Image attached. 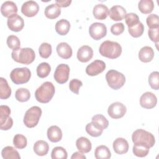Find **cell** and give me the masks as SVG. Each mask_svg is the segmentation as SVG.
Returning a JSON list of instances; mask_svg holds the SVG:
<instances>
[{
  "label": "cell",
  "instance_id": "6da1fadb",
  "mask_svg": "<svg viewBox=\"0 0 159 159\" xmlns=\"http://www.w3.org/2000/svg\"><path fill=\"white\" fill-rule=\"evenodd\" d=\"M99 51L102 56L111 59H115L121 55L122 47L116 42L106 40L101 44Z\"/></svg>",
  "mask_w": 159,
  "mask_h": 159
},
{
  "label": "cell",
  "instance_id": "7a4b0ae2",
  "mask_svg": "<svg viewBox=\"0 0 159 159\" xmlns=\"http://www.w3.org/2000/svg\"><path fill=\"white\" fill-rule=\"evenodd\" d=\"M55 88L52 83L45 81L39 87L35 92L36 100L41 103H48L53 97Z\"/></svg>",
  "mask_w": 159,
  "mask_h": 159
},
{
  "label": "cell",
  "instance_id": "3957f363",
  "mask_svg": "<svg viewBox=\"0 0 159 159\" xmlns=\"http://www.w3.org/2000/svg\"><path fill=\"white\" fill-rule=\"evenodd\" d=\"M132 140L134 144L145 146L148 148L154 146L155 139L154 135L143 129H137L132 135Z\"/></svg>",
  "mask_w": 159,
  "mask_h": 159
},
{
  "label": "cell",
  "instance_id": "277c9868",
  "mask_svg": "<svg viewBox=\"0 0 159 159\" xmlns=\"http://www.w3.org/2000/svg\"><path fill=\"white\" fill-rule=\"evenodd\" d=\"M11 57L17 63L29 65L34 61L35 53L31 48H19L12 51Z\"/></svg>",
  "mask_w": 159,
  "mask_h": 159
},
{
  "label": "cell",
  "instance_id": "5b68a950",
  "mask_svg": "<svg viewBox=\"0 0 159 159\" xmlns=\"http://www.w3.org/2000/svg\"><path fill=\"white\" fill-rule=\"evenodd\" d=\"M106 80L109 86L114 90L119 89L125 83V76L115 70H110L107 72Z\"/></svg>",
  "mask_w": 159,
  "mask_h": 159
},
{
  "label": "cell",
  "instance_id": "8992f818",
  "mask_svg": "<svg viewBox=\"0 0 159 159\" xmlns=\"http://www.w3.org/2000/svg\"><path fill=\"white\" fill-rule=\"evenodd\" d=\"M42 109L39 106H32L25 113L24 124L28 128L35 127L39 121L42 115Z\"/></svg>",
  "mask_w": 159,
  "mask_h": 159
},
{
  "label": "cell",
  "instance_id": "52a82bcc",
  "mask_svg": "<svg viewBox=\"0 0 159 159\" xmlns=\"http://www.w3.org/2000/svg\"><path fill=\"white\" fill-rule=\"evenodd\" d=\"M30 77L31 72L26 67L14 68L10 73V78L16 84H22L27 83Z\"/></svg>",
  "mask_w": 159,
  "mask_h": 159
},
{
  "label": "cell",
  "instance_id": "ba28073f",
  "mask_svg": "<svg viewBox=\"0 0 159 159\" xmlns=\"http://www.w3.org/2000/svg\"><path fill=\"white\" fill-rule=\"evenodd\" d=\"M70 75V67L66 64L58 65L54 73V79L59 84H64L68 80Z\"/></svg>",
  "mask_w": 159,
  "mask_h": 159
},
{
  "label": "cell",
  "instance_id": "9c48e42d",
  "mask_svg": "<svg viewBox=\"0 0 159 159\" xmlns=\"http://www.w3.org/2000/svg\"><path fill=\"white\" fill-rule=\"evenodd\" d=\"M89 33L93 39L98 40L106 35L107 28L103 23L94 22L90 25Z\"/></svg>",
  "mask_w": 159,
  "mask_h": 159
},
{
  "label": "cell",
  "instance_id": "30bf717a",
  "mask_svg": "<svg viewBox=\"0 0 159 159\" xmlns=\"http://www.w3.org/2000/svg\"><path fill=\"white\" fill-rule=\"evenodd\" d=\"M127 108L124 104L120 102L112 103L107 109L108 115L112 119H117L124 116Z\"/></svg>",
  "mask_w": 159,
  "mask_h": 159
},
{
  "label": "cell",
  "instance_id": "8fae6325",
  "mask_svg": "<svg viewBox=\"0 0 159 159\" xmlns=\"http://www.w3.org/2000/svg\"><path fill=\"white\" fill-rule=\"evenodd\" d=\"M106 69V63L99 60H96L86 68V73L89 76H94L101 73Z\"/></svg>",
  "mask_w": 159,
  "mask_h": 159
},
{
  "label": "cell",
  "instance_id": "7c38bea8",
  "mask_svg": "<svg viewBox=\"0 0 159 159\" xmlns=\"http://www.w3.org/2000/svg\"><path fill=\"white\" fill-rule=\"evenodd\" d=\"M157 98L152 92L144 93L140 98V104L145 109H152L157 105Z\"/></svg>",
  "mask_w": 159,
  "mask_h": 159
},
{
  "label": "cell",
  "instance_id": "4fadbf2b",
  "mask_svg": "<svg viewBox=\"0 0 159 159\" xmlns=\"http://www.w3.org/2000/svg\"><path fill=\"white\" fill-rule=\"evenodd\" d=\"M7 24L8 28L14 32L20 31L24 26V21L22 17L16 14L7 19Z\"/></svg>",
  "mask_w": 159,
  "mask_h": 159
},
{
  "label": "cell",
  "instance_id": "5bb4252c",
  "mask_svg": "<svg viewBox=\"0 0 159 159\" xmlns=\"http://www.w3.org/2000/svg\"><path fill=\"white\" fill-rule=\"evenodd\" d=\"M39 6L34 1H28L23 3L21 7L22 13L28 17H32L35 16L39 12Z\"/></svg>",
  "mask_w": 159,
  "mask_h": 159
},
{
  "label": "cell",
  "instance_id": "9a60e30c",
  "mask_svg": "<svg viewBox=\"0 0 159 159\" xmlns=\"http://www.w3.org/2000/svg\"><path fill=\"white\" fill-rule=\"evenodd\" d=\"M127 14L126 10L121 6L116 5L112 6L109 11L108 16L114 21L122 20Z\"/></svg>",
  "mask_w": 159,
  "mask_h": 159
},
{
  "label": "cell",
  "instance_id": "2e32d148",
  "mask_svg": "<svg viewBox=\"0 0 159 159\" xmlns=\"http://www.w3.org/2000/svg\"><path fill=\"white\" fill-rule=\"evenodd\" d=\"M93 50L92 48L88 45L81 46L77 52V58L82 63L89 61L93 58Z\"/></svg>",
  "mask_w": 159,
  "mask_h": 159
},
{
  "label": "cell",
  "instance_id": "e0dca14e",
  "mask_svg": "<svg viewBox=\"0 0 159 159\" xmlns=\"http://www.w3.org/2000/svg\"><path fill=\"white\" fill-rule=\"evenodd\" d=\"M1 12L5 17H10L11 16L17 14V7L12 1H7L2 3L1 7Z\"/></svg>",
  "mask_w": 159,
  "mask_h": 159
},
{
  "label": "cell",
  "instance_id": "ac0fdd59",
  "mask_svg": "<svg viewBox=\"0 0 159 159\" xmlns=\"http://www.w3.org/2000/svg\"><path fill=\"white\" fill-rule=\"evenodd\" d=\"M113 149L114 152L119 155H122L126 153L129 150L128 142L124 138H117L112 144Z\"/></svg>",
  "mask_w": 159,
  "mask_h": 159
},
{
  "label": "cell",
  "instance_id": "d6986e66",
  "mask_svg": "<svg viewBox=\"0 0 159 159\" xmlns=\"http://www.w3.org/2000/svg\"><path fill=\"white\" fill-rule=\"evenodd\" d=\"M57 52L59 57L63 59H68L72 56L71 47L66 42H61L57 46Z\"/></svg>",
  "mask_w": 159,
  "mask_h": 159
},
{
  "label": "cell",
  "instance_id": "ffe728a7",
  "mask_svg": "<svg viewBox=\"0 0 159 159\" xmlns=\"http://www.w3.org/2000/svg\"><path fill=\"white\" fill-rule=\"evenodd\" d=\"M76 146L78 151L82 153H89L92 148L90 140L84 137H81L76 140Z\"/></svg>",
  "mask_w": 159,
  "mask_h": 159
},
{
  "label": "cell",
  "instance_id": "44dd1931",
  "mask_svg": "<svg viewBox=\"0 0 159 159\" xmlns=\"http://www.w3.org/2000/svg\"><path fill=\"white\" fill-rule=\"evenodd\" d=\"M154 57V51L153 48L148 46L142 47L139 52V60L144 63L151 61Z\"/></svg>",
  "mask_w": 159,
  "mask_h": 159
},
{
  "label": "cell",
  "instance_id": "7402d4cb",
  "mask_svg": "<svg viewBox=\"0 0 159 159\" xmlns=\"http://www.w3.org/2000/svg\"><path fill=\"white\" fill-rule=\"evenodd\" d=\"M62 132L57 125L50 126L47 130V137L52 142H58L61 140Z\"/></svg>",
  "mask_w": 159,
  "mask_h": 159
},
{
  "label": "cell",
  "instance_id": "603a6c76",
  "mask_svg": "<svg viewBox=\"0 0 159 159\" xmlns=\"http://www.w3.org/2000/svg\"><path fill=\"white\" fill-rule=\"evenodd\" d=\"M109 9L107 7L102 4H98L94 6L93 11L94 17L96 19L104 20L108 16Z\"/></svg>",
  "mask_w": 159,
  "mask_h": 159
},
{
  "label": "cell",
  "instance_id": "cb8c5ba5",
  "mask_svg": "<svg viewBox=\"0 0 159 159\" xmlns=\"http://www.w3.org/2000/svg\"><path fill=\"white\" fill-rule=\"evenodd\" d=\"M33 149L36 155L39 156H44L48 153L49 146L47 142L40 140L34 143Z\"/></svg>",
  "mask_w": 159,
  "mask_h": 159
},
{
  "label": "cell",
  "instance_id": "d4e9b609",
  "mask_svg": "<svg viewBox=\"0 0 159 159\" xmlns=\"http://www.w3.org/2000/svg\"><path fill=\"white\" fill-rule=\"evenodd\" d=\"M70 29V23L66 19H61L55 24V30L60 35H66Z\"/></svg>",
  "mask_w": 159,
  "mask_h": 159
},
{
  "label": "cell",
  "instance_id": "484cf974",
  "mask_svg": "<svg viewBox=\"0 0 159 159\" xmlns=\"http://www.w3.org/2000/svg\"><path fill=\"white\" fill-rule=\"evenodd\" d=\"M44 13L47 18L54 19L60 15L61 9L56 4H52L46 7Z\"/></svg>",
  "mask_w": 159,
  "mask_h": 159
},
{
  "label": "cell",
  "instance_id": "4316f807",
  "mask_svg": "<svg viewBox=\"0 0 159 159\" xmlns=\"http://www.w3.org/2000/svg\"><path fill=\"white\" fill-rule=\"evenodd\" d=\"M11 89L8 84L7 80L2 78H0V98L1 99H6L9 98L11 94Z\"/></svg>",
  "mask_w": 159,
  "mask_h": 159
},
{
  "label": "cell",
  "instance_id": "83f0119b",
  "mask_svg": "<svg viewBox=\"0 0 159 159\" xmlns=\"http://www.w3.org/2000/svg\"><path fill=\"white\" fill-rule=\"evenodd\" d=\"M2 157L4 159H20V156L19 152L12 147H5L1 152Z\"/></svg>",
  "mask_w": 159,
  "mask_h": 159
},
{
  "label": "cell",
  "instance_id": "f1b7e54d",
  "mask_svg": "<svg viewBox=\"0 0 159 159\" xmlns=\"http://www.w3.org/2000/svg\"><path fill=\"white\" fill-rule=\"evenodd\" d=\"M94 156L96 159H109L111 157V153L106 146L102 145L96 148Z\"/></svg>",
  "mask_w": 159,
  "mask_h": 159
},
{
  "label": "cell",
  "instance_id": "f546056e",
  "mask_svg": "<svg viewBox=\"0 0 159 159\" xmlns=\"http://www.w3.org/2000/svg\"><path fill=\"white\" fill-rule=\"evenodd\" d=\"M139 11L145 14L152 12L154 8V4L152 0H140L138 4Z\"/></svg>",
  "mask_w": 159,
  "mask_h": 159
},
{
  "label": "cell",
  "instance_id": "4dcf8cb0",
  "mask_svg": "<svg viewBox=\"0 0 159 159\" xmlns=\"http://www.w3.org/2000/svg\"><path fill=\"white\" fill-rule=\"evenodd\" d=\"M92 122L101 130L106 129L109 125L107 119L102 114H96L92 117Z\"/></svg>",
  "mask_w": 159,
  "mask_h": 159
},
{
  "label": "cell",
  "instance_id": "1f68e13d",
  "mask_svg": "<svg viewBox=\"0 0 159 159\" xmlns=\"http://www.w3.org/2000/svg\"><path fill=\"white\" fill-rule=\"evenodd\" d=\"M37 75L41 78H46L48 76L51 71V67L48 63L42 62L37 67Z\"/></svg>",
  "mask_w": 159,
  "mask_h": 159
},
{
  "label": "cell",
  "instance_id": "d6a6232c",
  "mask_svg": "<svg viewBox=\"0 0 159 159\" xmlns=\"http://www.w3.org/2000/svg\"><path fill=\"white\" fill-rule=\"evenodd\" d=\"M15 97L17 101L24 102L29 101L30 97V93L29 89L26 88H19L16 91Z\"/></svg>",
  "mask_w": 159,
  "mask_h": 159
},
{
  "label": "cell",
  "instance_id": "836d02e7",
  "mask_svg": "<svg viewBox=\"0 0 159 159\" xmlns=\"http://www.w3.org/2000/svg\"><path fill=\"white\" fill-rule=\"evenodd\" d=\"M128 31L132 37H133L134 38L139 37L143 33L144 25L141 22H139L137 24H136L131 27H129Z\"/></svg>",
  "mask_w": 159,
  "mask_h": 159
},
{
  "label": "cell",
  "instance_id": "e575fe53",
  "mask_svg": "<svg viewBox=\"0 0 159 159\" xmlns=\"http://www.w3.org/2000/svg\"><path fill=\"white\" fill-rule=\"evenodd\" d=\"M51 157L52 159H66L68 153L63 147H56L52 151Z\"/></svg>",
  "mask_w": 159,
  "mask_h": 159
},
{
  "label": "cell",
  "instance_id": "d590c367",
  "mask_svg": "<svg viewBox=\"0 0 159 159\" xmlns=\"http://www.w3.org/2000/svg\"><path fill=\"white\" fill-rule=\"evenodd\" d=\"M86 132L91 136L94 137H97L102 134L103 130L100 129L98 128L94 123L92 122L90 123H88L85 127Z\"/></svg>",
  "mask_w": 159,
  "mask_h": 159
},
{
  "label": "cell",
  "instance_id": "8d00e7d4",
  "mask_svg": "<svg viewBox=\"0 0 159 159\" xmlns=\"http://www.w3.org/2000/svg\"><path fill=\"white\" fill-rule=\"evenodd\" d=\"M13 144L18 149L24 148L27 144L26 137L22 134H16L13 139Z\"/></svg>",
  "mask_w": 159,
  "mask_h": 159
},
{
  "label": "cell",
  "instance_id": "74e56055",
  "mask_svg": "<svg viewBox=\"0 0 159 159\" xmlns=\"http://www.w3.org/2000/svg\"><path fill=\"white\" fill-rule=\"evenodd\" d=\"M52 52V45L48 43L43 42L40 45L39 48L40 56L43 58H48L51 55Z\"/></svg>",
  "mask_w": 159,
  "mask_h": 159
},
{
  "label": "cell",
  "instance_id": "f35d334b",
  "mask_svg": "<svg viewBox=\"0 0 159 159\" xmlns=\"http://www.w3.org/2000/svg\"><path fill=\"white\" fill-rule=\"evenodd\" d=\"M149 149L150 148L145 146L134 144V145L133 146L132 152L134 155L138 157H144L148 154Z\"/></svg>",
  "mask_w": 159,
  "mask_h": 159
},
{
  "label": "cell",
  "instance_id": "ab89813d",
  "mask_svg": "<svg viewBox=\"0 0 159 159\" xmlns=\"http://www.w3.org/2000/svg\"><path fill=\"white\" fill-rule=\"evenodd\" d=\"M148 83L150 87L155 89H159V73L158 71H153L148 76Z\"/></svg>",
  "mask_w": 159,
  "mask_h": 159
},
{
  "label": "cell",
  "instance_id": "60d3db41",
  "mask_svg": "<svg viewBox=\"0 0 159 159\" xmlns=\"http://www.w3.org/2000/svg\"><path fill=\"white\" fill-rule=\"evenodd\" d=\"M6 43L8 47L13 50L20 48V42L19 39L17 36L14 35H11L8 36V37L7 38Z\"/></svg>",
  "mask_w": 159,
  "mask_h": 159
},
{
  "label": "cell",
  "instance_id": "b9f144b4",
  "mask_svg": "<svg viewBox=\"0 0 159 159\" xmlns=\"http://www.w3.org/2000/svg\"><path fill=\"white\" fill-rule=\"evenodd\" d=\"M125 21L126 24L128 26V28L131 27L137 24L139 22H140L138 15L135 13H133V12H130L125 15Z\"/></svg>",
  "mask_w": 159,
  "mask_h": 159
},
{
  "label": "cell",
  "instance_id": "7bdbcfd3",
  "mask_svg": "<svg viewBox=\"0 0 159 159\" xmlns=\"http://www.w3.org/2000/svg\"><path fill=\"white\" fill-rule=\"evenodd\" d=\"M146 22L150 29H155L159 27V17L157 14H150L147 17Z\"/></svg>",
  "mask_w": 159,
  "mask_h": 159
},
{
  "label": "cell",
  "instance_id": "ee69618b",
  "mask_svg": "<svg viewBox=\"0 0 159 159\" xmlns=\"http://www.w3.org/2000/svg\"><path fill=\"white\" fill-rule=\"evenodd\" d=\"M83 86V83L81 81L78 79H73L70 81L69 88L70 89L76 94H78L79 89L80 87Z\"/></svg>",
  "mask_w": 159,
  "mask_h": 159
},
{
  "label": "cell",
  "instance_id": "f6af8a7d",
  "mask_svg": "<svg viewBox=\"0 0 159 159\" xmlns=\"http://www.w3.org/2000/svg\"><path fill=\"white\" fill-rule=\"evenodd\" d=\"M124 25L123 23H116L113 24L111 27V32L112 34L115 35H119L123 33L124 31Z\"/></svg>",
  "mask_w": 159,
  "mask_h": 159
},
{
  "label": "cell",
  "instance_id": "bcb514c9",
  "mask_svg": "<svg viewBox=\"0 0 159 159\" xmlns=\"http://www.w3.org/2000/svg\"><path fill=\"white\" fill-rule=\"evenodd\" d=\"M0 122H1L0 128H1V130H7L10 129L13 125V120L12 117H11L10 116L6 119L0 120Z\"/></svg>",
  "mask_w": 159,
  "mask_h": 159
},
{
  "label": "cell",
  "instance_id": "7dc6e473",
  "mask_svg": "<svg viewBox=\"0 0 159 159\" xmlns=\"http://www.w3.org/2000/svg\"><path fill=\"white\" fill-rule=\"evenodd\" d=\"M158 31L159 27L155 29H149L148 30V35L150 39L157 43L158 42Z\"/></svg>",
  "mask_w": 159,
  "mask_h": 159
},
{
  "label": "cell",
  "instance_id": "c3c4849f",
  "mask_svg": "<svg viewBox=\"0 0 159 159\" xmlns=\"http://www.w3.org/2000/svg\"><path fill=\"white\" fill-rule=\"evenodd\" d=\"M11 114V109L9 106L1 105L0 106V120L9 117Z\"/></svg>",
  "mask_w": 159,
  "mask_h": 159
},
{
  "label": "cell",
  "instance_id": "681fc988",
  "mask_svg": "<svg viewBox=\"0 0 159 159\" xmlns=\"http://www.w3.org/2000/svg\"><path fill=\"white\" fill-rule=\"evenodd\" d=\"M71 3V0H56L55 4L59 7H66L70 5Z\"/></svg>",
  "mask_w": 159,
  "mask_h": 159
},
{
  "label": "cell",
  "instance_id": "f907efd6",
  "mask_svg": "<svg viewBox=\"0 0 159 159\" xmlns=\"http://www.w3.org/2000/svg\"><path fill=\"white\" fill-rule=\"evenodd\" d=\"M71 159H75V158H78V159H85L86 157L81 152H76L75 153H73V154L72 155V156L71 157Z\"/></svg>",
  "mask_w": 159,
  "mask_h": 159
}]
</instances>
